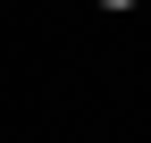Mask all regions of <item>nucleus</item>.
Listing matches in <instances>:
<instances>
[{"mask_svg": "<svg viewBox=\"0 0 151 143\" xmlns=\"http://www.w3.org/2000/svg\"><path fill=\"white\" fill-rule=\"evenodd\" d=\"M101 9H134V0H101Z\"/></svg>", "mask_w": 151, "mask_h": 143, "instance_id": "obj_1", "label": "nucleus"}]
</instances>
